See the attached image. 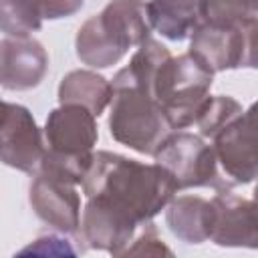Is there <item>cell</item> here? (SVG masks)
<instances>
[{"label": "cell", "mask_w": 258, "mask_h": 258, "mask_svg": "<svg viewBox=\"0 0 258 258\" xmlns=\"http://www.w3.org/2000/svg\"><path fill=\"white\" fill-rule=\"evenodd\" d=\"M81 187L85 198H99L137 226L151 222L179 191L171 173L161 165L111 151L93 153Z\"/></svg>", "instance_id": "1"}, {"label": "cell", "mask_w": 258, "mask_h": 258, "mask_svg": "<svg viewBox=\"0 0 258 258\" xmlns=\"http://www.w3.org/2000/svg\"><path fill=\"white\" fill-rule=\"evenodd\" d=\"M149 36L151 26L143 0H111L99 14L83 22L75 48L81 62L91 69H109Z\"/></svg>", "instance_id": "2"}, {"label": "cell", "mask_w": 258, "mask_h": 258, "mask_svg": "<svg viewBox=\"0 0 258 258\" xmlns=\"http://www.w3.org/2000/svg\"><path fill=\"white\" fill-rule=\"evenodd\" d=\"M42 137L44 153L38 169L81 185L99 139L97 117L81 105L60 103L48 113Z\"/></svg>", "instance_id": "3"}, {"label": "cell", "mask_w": 258, "mask_h": 258, "mask_svg": "<svg viewBox=\"0 0 258 258\" xmlns=\"http://www.w3.org/2000/svg\"><path fill=\"white\" fill-rule=\"evenodd\" d=\"M109 133L111 137L143 155H153L157 145L171 131L157 101L137 87L125 69L117 71L111 81Z\"/></svg>", "instance_id": "4"}, {"label": "cell", "mask_w": 258, "mask_h": 258, "mask_svg": "<svg viewBox=\"0 0 258 258\" xmlns=\"http://www.w3.org/2000/svg\"><path fill=\"white\" fill-rule=\"evenodd\" d=\"M212 83L214 73L202 67L189 52L167 56L161 62L151 91L171 131L196 123L210 99Z\"/></svg>", "instance_id": "5"}, {"label": "cell", "mask_w": 258, "mask_h": 258, "mask_svg": "<svg viewBox=\"0 0 258 258\" xmlns=\"http://www.w3.org/2000/svg\"><path fill=\"white\" fill-rule=\"evenodd\" d=\"M258 18L236 24L198 22L189 34V54L210 73L254 69Z\"/></svg>", "instance_id": "6"}, {"label": "cell", "mask_w": 258, "mask_h": 258, "mask_svg": "<svg viewBox=\"0 0 258 258\" xmlns=\"http://www.w3.org/2000/svg\"><path fill=\"white\" fill-rule=\"evenodd\" d=\"M157 165L167 169L179 189L187 187H214L230 189L234 183L224 179L218 171V159L212 145L202 135L187 131H169L153 151Z\"/></svg>", "instance_id": "7"}, {"label": "cell", "mask_w": 258, "mask_h": 258, "mask_svg": "<svg viewBox=\"0 0 258 258\" xmlns=\"http://www.w3.org/2000/svg\"><path fill=\"white\" fill-rule=\"evenodd\" d=\"M44 153V137L32 113L18 103L0 99V161L34 175Z\"/></svg>", "instance_id": "8"}, {"label": "cell", "mask_w": 258, "mask_h": 258, "mask_svg": "<svg viewBox=\"0 0 258 258\" xmlns=\"http://www.w3.org/2000/svg\"><path fill=\"white\" fill-rule=\"evenodd\" d=\"M212 149L228 181L252 183L256 177V107L250 105L212 137Z\"/></svg>", "instance_id": "9"}, {"label": "cell", "mask_w": 258, "mask_h": 258, "mask_svg": "<svg viewBox=\"0 0 258 258\" xmlns=\"http://www.w3.org/2000/svg\"><path fill=\"white\" fill-rule=\"evenodd\" d=\"M30 206L34 214L54 230L79 236L81 198L77 185L50 171L38 169L30 183Z\"/></svg>", "instance_id": "10"}, {"label": "cell", "mask_w": 258, "mask_h": 258, "mask_svg": "<svg viewBox=\"0 0 258 258\" xmlns=\"http://www.w3.org/2000/svg\"><path fill=\"white\" fill-rule=\"evenodd\" d=\"M210 240L224 248H256V204L230 189H220L212 200Z\"/></svg>", "instance_id": "11"}, {"label": "cell", "mask_w": 258, "mask_h": 258, "mask_svg": "<svg viewBox=\"0 0 258 258\" xmlns=\"http://www.w3.org/2000/svg\"><path fill=\"white\" fill-rule=\"evenodd\" d=\"M135 230L137 224L129 216L121 214L99 198H87L79 226V238L87 248L119 256L133 240Z\"/></svg>", "instance_id": "12"}, {"label": "cell", "mask_w": 258, "mask_h": 258, "mask_svg": "<svg viewBox=\"0 0 258 258\" xmlns=\"http://www.w3.org/2000/svg\"><path fill=\"white\" fill-rule=\"evenodd\" d=\"M48 71V54L32 36H8L0 40V87L6 91H30Z\"/></svg>", "instance_id": "13"}, {"label": "cell", "mask_w": 258, "mask_h": 258, "mask_svg": "<svg viewBox=\"0 0 258 258\" xmlns=\"http://www.w3.org/2000/svg\"><path fill=\"white\" fill-rule=\"evenodd\" d=\"M165 224L177 240L202 244L210 240L212 204L200 196H173L165 206Z\"/></svg>", "instance_id": "14"}, {"label": "cell", "mask_w": 258, "mask_h": 258, "mask_svg": "<svg viewBox=\"0 0 258 258\" xmlns=\"http://www.w3.org/2000/svg\"><path fill=\"white\" fill-rule=\"evenodd\" d=\"M145 12L151 30L167 40H185L200 22V0H149Z\"/></svg>", "instance_id": "15"}, {"label": "cell", "mask_w": 258, "mask_h": 258, "mask_svg": "<svg viewBox=\"0 0 258 258\" xmlns=\"http://www.w3.org/2000/svg\"><path fill=\"white\" fill-rule=\"evenodd\" d=\"M111 83L95 71H71L58 85V103H75L99 117L111 103Z\"/></svg>", "instance_id": "16"}, {"label": "cell", "mask_w": 258, "mask_h": 258, "mask_svg": "<svg viewBox=\"0 0 258 258\" xmlns=\"http://www.w3.org/2000/svg\"><path fill=\"white\" fill-rule=\"evenodd\" d=\"M42 20L34 0H0V30L8 36H30Z\"/></svg>", "instance_id": "17"}, {"label": "cell", "mask_w": 258, "mask_h": 258, "mask_svg": "<svg viewBox=\"0 0 258 258\" xmlns=\"http://www.w3.org/2000/svg\"><path fill=\"white\" fill-rule=\"evenodd\" d=\"M242 111H244L242 105L234 97H228V95H216V97H212L210 95L208 103L204 105V109L198 115V119H196L194 125H198L200 135L204 139H212L222 127H226Z\"/></svg>", "instance_id": "18"}, {"label": "cell", "mask_w": 258, "mask_h": 258, "mask_svg": "<svg viewBox=\"0 0 258 258\" xmlns=\"http://www.w3.org/2000/svg\"><path fill=\"white\" fill-rule=\"evenodd\" d=\"M258 18V0H200V22L236 24Z\"/></svg>", "instance_id": "19"}, {"label": "cell", "mask_w": 258, "mask_h": 258, "mask_svg": "<svg viewBox=\"0 0 258 258\" xmlns=\"http://www.w3.org/2000/svg\"><path fill=\"white\" fill-rule=\"evenodd\" d=\"M173 256V252L163 244V240L157 236V230L151 222L145 224V230L143 234L137 238V240H131L125 250L119 254V256Z\"/></svg>", "instance_id": "20"}, {"label": "cell", "mask_w": 258, "mask_h": 258, "mask_svg": "<svg viewBox=\"0 0 258 258\" xmlns=\"http://www.w3.org/2000/svg\"><path fill=\"white\" fill-rule=\"evenodd\" d=\"M44 20H58L77 14L85 0H34Z\"/></svg>", "instance_id": "21"}, {"label": "cell", "mask_w": 258, "mask_h": 258, "mask_svg": "<svg viewBox=\"0 0 258 258\" xmlns=\"http://www.w3.org/2000/svg\"><path fill=\"white\" fill-rule=\"evenodd\" d=\"M48 242L46 244V236H40L38 240H34V244L26 246L24 250H20V254H26V252H36V254H77L64 238L60 236H48Z\"/></svg>", "instance_id": "22"}]
</instances>
